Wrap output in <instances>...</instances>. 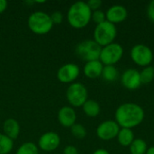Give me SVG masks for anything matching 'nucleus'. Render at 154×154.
Returning <instances> with one entry per match:
<instances>
[{
  "mask_svg": "<svg viewBox=\"0 0 154 154\" xmlns=\"http://www.w3.org/2000/svg\"><path fill=\"white\" fill-rule=\"evenodd\" d=\"M128 15V12L126 8L122 5H115L108 8L106 13V21L113 24L120 23L124 22Z\"/></svg>",
  "mask_w": 154,
  "mask_h": 154,
  "instance_id": "13",
  "label": "nucleus"
},
{
  "mask_svg": "<svg viewBox=\"0 0 154 154\" xmlns=\"http://www.w3.org/2000/svg\"><path fill=\"white\" fill-rule=\"evenodd\" d=\"M102 47L99 46L94 40H84L78 43L75 52L78 57L86 62L99 60Z\"/></svg>",
  "mask_w": 154,
  "mask_h": 154,
  "instance_id": "5",
  "label": "nucleus"
},
{
  "mask_svg": "<svg viewBox=\"0 0 154 154\" xmlns=\"http://www.w3.org/2000/svg\"><path fill=\"white\" fill-rule=\"evenodd\" d=\"M82 109L85 115L88 117H96L100 113L99 104L93 99H88L82 106Z\"/></svg>",
  "mask_w": 154,
  "mask_h": 154,
  "instance_id": "18",
  "label": "nucleus"
},
{
  "mask_svg": "<svg viewBox=\"0 0 154 154\" xmlns=\"http://www.w3.org/2000/svg\"><path fill=\"white\" fill-rule=\"evenodd\" d=\"M116 138L119 144L124 147H129L135 139L133 130L127 128H120Z\"/></svg>",
  "mask_w": 154,
  "mask_h": 154,
  "instance_id": "17",
  "label": "nucleus"
},
{
  "mask_svg": "<svg viewBox=\"0 0 154 154\" xmlns=\"http://www.w3.org/2000/svg\"><path fill=\"white\" fill-rule=\"evenodd\" d=\"M145 154H154V146H152V147L148 148Z\"/></svg>",
  "mask_w": 154,
  "mask_h": 154,
  "instance_id": "32",
  "label": "nucleus"
},
{
  "mask_svg": "<svg viewBox=\"0 0 154 154\" xmlns=\"http://www.w3.org/2000/svg\"><path fill=\"white\" fill-rule=\"evenodd\" d=\"M79 68L74 63H68L61 66L58 72L57 78L62 83H74V81L79 76Z\"/></svg>",
  "mask_w": 154,
  "mask_h": 154,
  "instance_id": "10",
  "label": "nucleus"
},
{
  "mask_svg": "<svg viewBox=\"0 0 154 154\" xmlns=\"http://www.w3.org/2000/svg\"><path fill=\"white\" fill-rule=\"evenodd\" d=\"M103 68H104V65L99 60H92V61L86 62L84 69H83V72L87 78L94 79L102 75Z\"/></svg>",
  "mask_w": 154,
  "mask_h": 154,
  "instance_id": "15",
  "label": "nucleus"
},
{
  "mask_svg": "<svg viewBox=\"0 0 154 154\" xmlns=\"http://www.w3.org/2000/svg\"><path fill=\"white\" fill-rule=\"evenodd\" d=\"M7 7V2L5 0H0V14L4 13Z\"/></svg>",
  "mask_w": 154,
  "mask_h": 154,
  "instance_id": "30",
  "label": "nucleus"
},
{
  "mask_svg": "<svg viewBox=\"0 0 154 154\" xmlns=\"http://www.w3.org/2000/svg\"><path fill=\"white\" fill-rule=\"evenodd\" d=\"M101 76L106 81L113 82L117 79L118 70L115 66H104Z\"/></svg>",
  "mask_w": 154,
  "mask_h": 154,
  "instance_id": "20",
  "label": "nucleus"
},
{
  "mask_svg": "<svg viewBox=\"0 0 154 154\" xmlns=\"http://www.w3.org/2000/svg\"><path fill=\"white\" fill-rule=\"evenodd\" d=\"M53 26L51 16L42 11L32 13L28 18L29 29L36 34H46Z\"/></svg>",
  "mask_w": 154,
  "mask_h": 154,
  "instance_id": "3",
  "label": "nucleus"
},
{
  "mask_svg": "<svg viewBox=\"0 0 154 154\" xmlns=\"http://www.w3.org/2000/svg\"><path fill=\"white\" fill-rule=\"evenodd\" d=\"M50 16H51V19L53 24H60V23H61V22L63 20V14L60 11L53 12Z\"/></svg>",
  "mask_w": 154,
  "mask_h": 154,
  "instance_id": "26",
  "label": "nucleus"
},
{
  "mask_svg": "<svg viewBox=\"0 0 154 154\" xmlns=\"http://www.w3.org/2000/svg\"><path fill=\"white\" fill-rule=\"evenodd\" d=\"M124 55L123 47L116 42H113L105 47H102L99 60L104 66H114Z\"/></svg>",
  "mask_w": 154,
  "mask_h": 154,
  "instance_id": "6",
  "label": "nucleus"
},
{
  "mask_svg": "<svg viewBox=\"0 0 154 154\" xmlns=\"http://www.w3.org/2000/svg\"><path fill=\"white\" fill-rule=\"evenodd\" d=\"M15 154H39L38 148L33 143H25L22 144Z\"/></svg>",
  "mask_w": 154,
  "mask_h": 154,
  "instance_id": "23",
  "label": "nucleus"
},
{
  "mask_svg": "<svg viewBox=\"0 0 154 154\" xmlns=\"http://www.w3.org/2000/svg\"><path fill=\"white\" fill-rule=\"evenodd\" d=\"M147 15L151 21L154 22V0L151 1L147 7Z\"/></svg>",
  "mask_w": 154,
  "mask_h": 154,
  "instance_id": "28",
  "label": "nucleus"
},
{
  "mask_svg": "<svg viewBox=\"0 0 154 154\" xmlns=\"http://www.w3.org/2000/svg\"><path fill=\"white\" fill-rule=\"evenodd\" d=\"M70 132L72 135L77 139H84L87 135L86 128L80 124H75L70 127Z\"/></svg>",
  "mask_w": 154,
  "mask_h": 154,
  "instance_id": "24",
  "label": "nucleus"
},
{
  "mask_svg": "<svg viewBox=\"0 0 154 154\" xmlns=\"http://www.w3.org/2000/svg\"><path fill=\"white\" fill-rule=\"evenodd\" d=\"M14 147V141L4 134H0V154H8Z\"/></svg>",
  "mask_w": 154,
  "mask_h": 154,
  "instance_id": "21",
  "label": "nucleus"
},
{
  "mask_svg": "<svg viewBox=\"0 0 154 154\" xmlns=\"http://www.w3.org/2000/svg\"><path fill=\"white\" fill-rule=\"evenodd\" d=\"M123 86L129 90H135L142 85L140 71L135 69H128L124 71L121 77Z\"/></svg>",
  "mask_w": 154,
  "mask_h": 154,
  "instance_id": "11",
  "label": "nucleus"
},
{
  "mask_svg": "<svg viewBox=\"0 0 154 154\" xmlns=\"http://www.w3.org/2000/svg\"><path fill=\"white\" fill-rule=\"evenodd\" d=\"M88 7L90 8V10L92 12L99 10L100 6L102 5V1L101 0H89L88 2H87Z\"/></svg>",
  "mask_w": 154,
  "mask_h": 154,
  "instance_id": "27",
  "label": "nucleus"
},
{
  "mask_svg": "<svg viewBox=\"0 0 154 154\" xmlns=\"http://www.w3.org/2000/svg\"><path fill=\"white\" fill-rule=\"evenodd\" d=\"M58 120L64 127H71L76 124L77 115L71 106H63L59 110Z\"/></svg>",
  "mask_w": 154,
  "mask_h": 154,
  "instance_id": "14",
  "label": "nucleus"
},
{
  "mask_svg": "<svg viewBox=\"0 0 154 154\" xmlns=\"http://www.w3.org/2000/svg\"><path fill=\"white\" fill-rule=\"evenodd\" d=\"M132 60L140 67L150 66L153 60V52L150 47L145 44H136L134 45L130 52Z\"/></svg>",
  "mask_w": 154,
  "mask_h": 154,
  "instance_id": "8",
  "label": "nucleus"
},
{
  "mask_svg": "<svg viewBox=\"0 0 154 154\" xmlns=\"http://www.w3.org/2000/svg\"><path fill=\"white\" fill-rule=\"evenodd\" d=\"M92 11L88 4L83 1L74 3L69 9L67 19L70 26L75 29H82L86 27L91 21Z\"/></svg>",
  "mask_w": 154,
  "mask_h": 154,
  "instance_id": "2",
  "label": "nucleus"
},
{
  "mask_svg": "<svg viewBox=\"0 0 154 154\" xmlns=\"http://www.w3.org/2000/svg\"><path fill=\"white\" fill-rule=\"evenodd\" d=\"M129 148L131 154H145L148 149L146 142L140 138L134 139Z\"/></svg>",
  "mask_w": 154,
  "mask_h": 154,
  "instance_id": "19",
  "label": "nucleus"
},
{
  "mask_svg": "<svg viewBox=\"0 0 154 154\" xmlns=\"http://www.w3.org/2000/svg\"><path fill=\"white\" fill-rule=\"evenodd\" d=\"M143 108L135 103H125L116 110V122L120 128L133 129L140 125L144 119Z\"/></svg>",
  "mask_w": 154,
  "mask_h": 154,
  "instance_id": "1",
  "label": "nucleus"
},
{
  "mask_svg": "<svg viewBox=\"0 0 154 154\" xmlns=\"http://www.w3.org/2000/svg\"><path fill=\"white\" fill-rule=\"evenodd\" d=\"M3 130H4V134H5L7 137H9L14 141L18 137L20 134V125L15 119L8 118L4 122Z\"/></svg>",
  "mask_w": 154,
  "mask_h": 154,
  "instance_id": "16",
  "label": "nucleus"
},
{
  "mask_svg": "<svg viewBox=\"0 0 154 154\" xmlns=\"http://www.w3.org/2000/svg\"><path fill=\"white\" fill-rule=\"evenodd\" d=\"M60 143V138L58 134L54 132H47L43 134L38 142L39 147L44 152L55 151Z\"/></svg>",
  "mask_w": 154,
  "mask_h": 154,
  "instance_id": "12",
  "label": "nucleus"
},
{
  "mask_svg": "<svg viewBox=\"0 0 154 154\" xmlns=\"http://www.w3.org/2000/svg\"><path fill=\"white\" fill-rule=\"evenodd\" d=\"M93 154H110L109 153V152L107 151V150H106V149H97V150H96Z\"/></svg>",
  "mask_w": 154,
  "mask_h": 154,
  "instance_id": "31",
  "label": "nucleus"
},
{
  "mask_svg": "<svg viewBox=\"0 0 154 154\" xmlns=\"http://www.w3.org/2000/svg\"><path fill=\"white\" fill-rule=\"evenodd\" d=\"M117 34L116 26L108 21L97 24L94 30V41L101 47L114 42Z\"/></svg>",
  "mask_w": 154,
  "mask_h": 154,
  "instance_id": "4",
  "label": "nucleus"
},
{
  "mask_svg": "<svg viewBox=\"0 0 154 154\" xmlns=\"http://www.w3.org/2000/svg\"><path fill=\"white\" fill-rule=\"evenodd\" d=\"M91 20L97 24H100L102 23H104L105 21H106V13H104L101 10H97L92 12V15H91Z\"/></svg>",
  "mask_w": 154,
  "mask_h": 154,
  "instance_id": "25",
  "label": "nucleus"
},
{
  "mask_svg": "<svg viewBox=\"0 0 154 154\" xmlns=\"http://www.w3.org/2000/svg\"><path fill=\"white\" fill-rule=\"evenodd\" d=\"M63 154H79V151L75 146L72 145H68L64 148Z\"/></svg>",
  "mask_w": 154,
  "mask_h": 154,
  "instance_id": "29",
  "label": "nucleus"
},
{
  "mask_svg": "<svg viewBox=\"0 0 154 154\" xmlns=\"http://www.w3.org/2000/svg\"><path fill=\"white\" fill-rule=\"evenodd\" d=\"M66 97L69 103L74 107H79L88 100V89L80 82H74L67 89Z\"/></svg>",
  "mask_w": 154,
  "mask_h": 154,
  "instance_id": "7",
  "label": "nucleus"
},
{
  "mask_svg": "<svg viewBox=\"0 0 154 154\" xmlns=\"http://www.w3.org/2000/svg\"><path fill=\"white\" fill-rule=\"evenodd\" d=\"M120 126L114 120L102 122L97 128V135L103 141H110L117 137Z\"/></svg>",
  "mask_w": 154,
  "mask_h": 154,
  "instance_id": "9",
  "label": "nucleus"
},
{
  "mask_svg": "<svg viewBox=\"0 0 154 154\" xmlns=\"http://www.w3.org/2000/svg\"><path fill=\"white\" fill-rule=\"evenodd\" d=\"M142 84H149L154 79V67L147 66L144 67L140 72Z\"/></svg>",
  "mask_w": 154,
  "mask_h": 154,
  "instance_id": "22",
  "label": "nucleus"
}]
</instances>
